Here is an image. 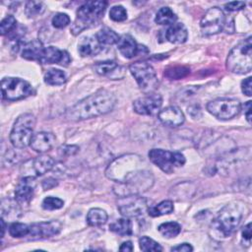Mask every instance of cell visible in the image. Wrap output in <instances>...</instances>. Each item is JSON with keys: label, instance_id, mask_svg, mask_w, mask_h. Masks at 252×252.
Returning a JSON list of instances; mask_svg holds the SVG:
<instances>
[{"label": "cell", "instance_id": "obj_1", "mask_svg": "<svg viewBox=\"0 0 252 252\" xmlns=\"http://www.w3.org/2000/svg\"><path fill=\"white\" fill-rule=\"evenodd\" d=\"M115 103L116 97L111 92L100 90L70 107L66 117L74 121L94 118L111 111Z\"/></svg>", "mask_w": 252, "mask_h": 252}, {"label": "cell", "instance_id": "obj_2", "mask_svg": "<svg viewBox=\"0 0 252 252\" xmlns=\"http://www.w3.org/2000/svg\"><path fill=\"white\" fill-rule=\"evenodd\" d=\"M144 159L134 154L123 155L113 159L105 169V175L116 183H124L145 168Z\"/></svg>", "mask_w": 252, "mask_h": 252}, {"label": "cell", "instance_id": "obj_3", "mask_svg": "<svg viewBox=\"0 0 252 252\" xmlns=\"http://www.w3.org/2000/svg\"><path fill=\"white\" fill-rule=\"evenodd\" d=\"M106 6V1H88L83 4L77 11L76 21L71 30L72 33L76 35L84 30L94 26L101 19Z\"/></svg>", "mask_w": 252, "mask_h": 252}, {"label": "cell", "instance_id": "obj_4", "mask_svg": "<svg viewBox=\"0 0 252 252\" xmlns=\"http://www.w3.org/2000/svg\"><path fill=\"white\" fill-rule=\"evenodd\" d=\"M252 37L240 41L227 55L226 68L235 74H247L252 69Z\"/></svg>", "mask_w": 252, "mask_h": 252}, {"label": "cell", "instance_id": "obj_5", "mask_svg": "<svg viewBox=\"0 0 252 252\" xmlns=\"http://www.w3.org/2000/svg\"><path fill=\"white\" fill-rule=\"evenodd\" d=\"M246 206L241 202H231L225 205L219 213L216 219V224L219 231L224 236H229L240 224L245 216Z\"/></svg>", "mask_w": 252, "mask_h": 252}, {"label": "cell", "instance_id": "obj_6", "mask_svg": "<svg viewBox=\"0 0 252 252\" xmlns=\"http://www.w3.org/2000/svg\"><path fill=\"white\" fill-rule=\"evenodd\" d=\"M35 126V117L32 113H23L15 121L10 133L11 144L18 149H24L31 144Z\"/></svg>", "mask_w": 252, "mask_h": 252}, {"label": "cell", "instance_id": "obj_7", "mask_svg": "<svg viewBox=\"0 0 252 252\" xmlns=\"http://www.w3.org/2000/svg\"><path fill=\"white\" fill-rule=\"evenodd\" d=\"M154 184V175L148 169H144L137 173L124 183H117L113 187L114 193L118 197L128 195H139L149 190Z\"/></svg>", "mask_w": 252, "mask_h": 252}, {"label": "cell", "instance_id": "obj_8", "mask_svg": "<svg viewBox=\"0 0 252 252\" xmlns=\"http://www.w3.org/2000/svg\"><path fill=\"white\" fill-rule=\"evenodd\" d=\"M129 71L136 80L140 90L152 94L158 86L157 73L152 65L145 61H137L129 66Z\"/></svg>", "mask_w": 252, "mask_h": 252}, {"label": "cell", "instance_id": "obj_9", "mask_svg": "<svg viewBox=\"0 0 252 252\" xmlns=\"http://www.w3.org/2000/svg\"><path fill=\"white\" fill-rule=\"evenodd\" d=\"M150 160L165 173H171L185 163V157L178 152L162 149H152L149 152Z\"/></svg>", "mask_w": 252, "mask_h": 252}, {"label": "cell", "instance_id": "obj_10", "mask_svg": "<svg viewBox=\"0 0 252 252\" xmlns=\"http://www.w3.org/2000/svg\"><path fill=\"white\" fill-rule=\"evenodd\" d=\"M2 96L7 100H19L26 98L32 94V88L27 81L15 78L5 77L1 81Z\"/></svg>", "mask_w": 252, "mask_h": 252}, {"label": "cell", "instance_id": "obj_11", "mask_svg": "<svg viewBox=\"0 0 252 252\" xmlns=\"http://www.w3.org/2000/svg\"><path fill=\"white\" fill-rule=\"evenodd\" d=\"M207 110L220 120H229L238 115L241 110V104L235 98H216L208 102Z\"/></svg>", "mask_w": 252, "mask_h": 252}, {"label": "cell", "instance_id": "obj_12", "mask_svg": "<svg viewBox=\"0 0 252 252\" xmlns=\"http://www.w3.org/2000/svg\"><path fill=\"white\" fill-rule=\"evenodd\" d=\"M117 209L125 218H139L148 211V204L142 196L128 195L118 198Z\"/></svg>", "mask_w": 252, "mask_h": 252}, {"label": "cell", "instance_id": "obj_13", "mask_svg": "<svg viewBox=\"0 0 252 252\" xmlns=\"http://www.w3.org/2000/svg\"><path fill=\"white\" fill-rule=\"evenodd\" d=\"M225 26V16L219 7H212L206 11L200 21L201 32L205 35H213L220 32Z\"/></svg>", "mask_w": 252, "mask_h": 252}, {"label": "cell", "instance_id": "obj_14", "mask_svg": "<svg viewBox=\"0 0 252 252\" xmlns=\"http://www.w3.org/2000/svg\"><path fill=\"white\" fill-rule=\"evenodd\" d=\"M162 98L157 94H148L133 102V109L140 115H155L159 112Z\"/></svg>", "mask_w": 252, "mask_h": 252}, {"label": "cell", "instance_id": "obj_15", "mask_svg": "<svg viewBox=\"0 0 252 252\" xmlns=\"http://www.w3.org/2000/svg\"><path fill=\"white\" fill-rule=\"evenodd\" d=\"M62 228V223L58 220L50 221H40L30 225L29 235L30 239L37 240L51 237L60 232Z\"/></svg>", "mask_w": 252, "mask_h": 252}, {"label": "cell", "instance_id": "obj_16", "mask_svg": "<svg viewBox=\"0 0 252 252\" xmlns=\"http://www.w3.org/2000/svg\"><path fill=\"white\" fill-rule=\"evenodd\" d=\"M28 166H25V171H29L26 176H40L44 173L50 171L55 164L54 159L49 156H39L33 159L29 160L26 163Z\"/></svg>", "mask_w": 252, "mask_h": 252}, {"label": "cell", "instance_id": "obj_17", "mask_svg": "<svg viewBox=\"0 0 252 252\" xmlns=\"http://www.w3.org/2000/svg\"><path fill=\"white\" fill-rule=\"evenodd\" d=\"M70 62L71 58L68 52L54 46L44 47L39 59L41 64H59L61 66H68Z\"/></svg>", "mask_w": 252, "mask_h": 252}, {"label": "cell", "instance_id": "obj_18", "mask_svg": "<svg viewBox=\"0 0 252 252\" xmlns=\"http://www.w3.org/2000/svg\"><path fill=\"white\" fill-rule=\"evenodd\" d=\"M35 181L33 176H24L15 189V200L18 204H28L34 192Z\"/></svg>", "mask_w": 252, "mask_h": 252}, {"label": "cell", "instance_id": "obj_19", "mask_svg": "<svg viewBox=\"0 0 252 252\" xmlns=\"http://www.w3.org/2000/svg\"><path fill=\"white\" fill-rule=\"evenodd\" d=\"M159 121L168 127H178L185 121V116L181 109L177 106L171 105L159 110L158 113Z\"/></svg>", "mask_w": 252, "mask_h": 252}, {"label": "cell", "instance_id": "obj_20", "mask_svg": "<svg viewBox=\"0 0 252 252\" xmlns=\"http://www.w3.org/2000/svg\"><path fill=\"white\" fill-rule=\"evenodd\" d=\"M56 141V137L49 132H37L33 134L31 141V148L37 153L50 151Z\"/></svg>", "mask_w": 252, "mask_h": 252}, {"label": "cell", "instance_id": "obj_21", "mask_svg": "<svg viewBox=\"0 0 252 252\" xmlns=\"http://www.w3.org/2000/svg\"><path fill=\"white\" fill-rule=\"evenodd\" d=\"M94 69L98 75L110 78L112 80L121 79L124 76V68L119 66L114 61L97 62L94 66Z\"/></svg>", "mask_w": 252, "mask_h": 252}, {"label": "cell", "instance_id": "obj_22", "mask_svg": "<svg viewBox=\"0 0 252 252\" xmlns=\"http://www.w3.org/2000/svg\"><path fill=\"white\" fill-rule=\"evenodd\" d=\"M117 48L120 53L126 58H133L140 50L135 38L130 34H123L119 37L117 42Z\"/></svg>", "mask_w": 252, "mask_h": 252}, {"label": "cell", "instance_id": "obj_23", "mask_svg": "<svg viewBox=\"0 0 252 252\" xmlns=\"http://www.w3.org/2000/svg\"><path fill=\"white\" fill-rule=\"evenodd\" d=\"M188 37L187 29L181 23H174L165 31V38L167 41L175 44H181L186 41Z\"/></svg>", "mask_w": 252, "mask_h": 252}, {"label": "cell", "instance_id": "obj_24", "mask_svg": "<svg viewBox=\"0 0 252 252\" xmlns=\"http://www.w3.org/2000/svg\"><path fill=\"white\" fill-rule=\"evenodd\" d=\"M101 50V44L94 36H86L81 39L78 45V51L81 56L89 57L97 54Z\"/></svg>", "mask_w": 252, "mask_h": 252}, {"label": "cell", "instance_id": "obj_25", "mask_svg": "<svg viewBox=\"0 0 252 252\" xmlns=\"http://www.w3.org/2000/svg\"><path fill=\"white\" fill-rule=\"evenodd\" d=\"M44 47L39 40H32L24 44L22 48V57L27 60L39 62Z\"/></svg>", "mask_w": 252, "mask_h": 252}, {"label": "cell", "instance_id": "obj_26", "mask_svg": "<svg viewBox=\"0 0 252 252\" xmlns=\"http://www.w3.org/2000/svg\"><path fill=\"white\" fill-rule=\"evenodd\" d=\"M107 219L106 212L100 208H93L87 215V222L91 226H100L106 222Z\"/></svg>", "mask_w": 252, "mask_h": 252}, {"label": "cell", "instance_id": "obj_27", "mask_svg": "<svg viewBox=\"0 0 252 252\" xmlns=\"http://www.w3.org/2000/svg\"><path fill=\"white\" fill-rule=\"evenodd\" d=\"M109 229L121 236L131 235L133 233L132 222L128 218L119 219L109 225Z\"/></svg>", "mask_w": 252, "mask_h": 252}, {"label": "cell", "instance_id": "obj_28", "mask_svg": "<svg viewBox=\"0 0 252 252\" xmlns=\"http://www.w3.org/2000/svg\"><path fill=\"white\" fill-rule=\"evenodd\" d=\"M95 37L101 45H112L118 42L120 36L113 30L105 27L97 32Z\"/></svg>", "mask_w": 252, "mask_h": 252}, {"label": "cell", "instance_id": "obj_29", "mask_svg": "<svg viewBox=\"0 0 252 252\" xmlns=\"http://www.w3.org/2000/svg\"><path fill=\"white\" fill-rule=\"evenodd\" d=\"M177 16L169 7L160 8L155 18V22L158 25H172L176 22Z\"/></svg>", "mask_w": 252, "mask_h": 252}, {"label": "cell", "instance_id": "obj_30", "mask_svg": "<svg viewBox=\"0 0 252 252\" xmlns=\"http://www.w3.org/2000/svg\"><path fill=\"white\" fill-rule=\"evenodd\" d=\"M66 80V74L59 69H49L44 74V82L50 86H61L65 84Z\"/></svg>", "mask_w": 252, "mask_h": 252}, {"label": "cell", "instance_id": "obj_31", "mask_svg": "<svg viewBox=\"0 0 252 252\" xmlns=\"http://www.w3.org/2000/svg\"><path fill=\"white\" fill-rule=\"evenodd\" d=\"M174 210L173 203L170 200H164L154 207L148 208V214L151 217H160L163 215L171 214Z\"/></svg>", "mask_w": 252, "mask_h": 252}, {"label": "cell", "instance_id": "obj_32", "mask_svg": "<svg viewBox=\"0 0 252 252\" xmlns=\"http://www.w3.org/2000/svg\"><path fill=\"white\" fill-rule=\"evenodd\" d=\"M158 230L161 235L166 238H173L177 236L181 231V226L176 221H167L158 225Z\"/></svg>", "mask_w": 252, "mask_h": 252}, {"label": "cell", "instance_id": "obj_33", "mask_svg": "<svg viewBox=\"0 0 252 252\" xmlns=\"http://www.w3.org/2000/svg\"><path fill=\"white\" fill-rule=\"evenodd\" d=\"M45 10V5L42 2L37 1H29L25 7V13L28 18H34L43 13Z\"/></svg>", "mask_w": 252, "mask_h": 252}, {"label": "cell", "instance_id": "obj_34", "mask_svg": "<svg viewBox=\"0 0 252 252\" xmlns=\"http://www.w3.org/2000/svg\"><path fill=\"white\" fill-rule=\"evenodd\" d=\"M30 232V225L22 222H13L9 226V233L15 238H22L28 236Z\"/></svg>", "mask_w": 252, "mask_h": 252}, {"label": "cell", "instance_id": "obj_35", "mask_svg": "<svg viewBox=\"0 0 252 252\" xmlns=\"http://www.w3.org/2000/svg\"><path fill=\"white\" fill-rule=\"evenodd\" d=\"M190 73V70L184 66L169 67L164 71V75L170 80H179L186 77Z\"/></svg>", "mask_w": 252, "mask_h": 252}, {"label": "cell", "instance_id": "obj_36", "mask_svg": "<svg viewBox=\"0 0 252 252\" xmlns=\"http://www.w3.org/2000/svg\"><path fill=\"white\" fill-rule=\"evenodd\" d=\"M139 246L142 251H161L162 247L154 239L148 236H142L139 239Z\"/></svg>", "mask_w": 252, "mask_h": 252}, {"label": "cell", "instance_id": "obj_37", "mask_svg": "<svg viewBox=\"0 0 252 252\" xmlns=\"http://www.w3.org/2000/svg\"><path fill=\"white\" fill-rule=\"evenodd\" d=\"M63 206H64L63 200H61L57 197H52V196H48V197L44 198L41 203V207L44 210H48V211L58 210V209L62 208Z\"/></svg>", "mask_w": 252, "mask_h": 252}, {"label": "cell", "instance_id": "obj_38", "mask_svg": "<svg viewBox=\"0 0 252 252\" xmlns=\"http://www.w3.org/2000/svg\"><path fill=\"white\" fill-rule=\"evenodd\" d=\"M109 18L114 22H124L127 19V11L123 6L115 5L109 11Z\"/></svg>", "mask_w": 252, "mask_h": 252}, {"label": "cell", "instance_id": "obj_39", "mask_svg": "<svg viewBox=\"0 0 252 252\" xmlns=\"http://www.w3.org/2000/svg\"><path fill=\"white\" fill-rule=\"evenodd\" d=\"M17 26V21L15 19L14 16L8 15L6 16L0 24V32L2 35H5L7 33H9L10 32L14 31L15 28Z\"/></svg>", "mask_w": 252, "mask_h": 252}, {"label": "cell", "instance_id": "obj_40", "mask_svg": "<svg viewBox=\"0 0 252 252\" xmlns=\"http://www.w3.org/2000/svg\"><path fill=\"white\" fill-rule=\"evenodd\" d=\"M51 24L56 29H63L70 24V18L65 13H57L53 16Z\"/></svg>", "mask_w": 252, "mask_h": 252}, {"label": "cell", "instance_id": "obj_41", "mask_svg": "<svg viewBox=\"0 0 252 252\" xmlns=\"http://www.w3.org/2000/svg\"><path fill=\"white\" fill-rule=\"evenodd\" d=\"M251 87H252L251 77H248L241 82V91L247 96H251Z\"/></svg>", "mask_w": 252, "mask_h": 252}, {"label": "cell", "instance_id": "obj_42", "mask_svg": "<svg viewBox=\"0 0 252 252\" xmlns=\"http://www.w3.org/2000/svg\"><path fill=\"white\" fill-rule=\"evenodd\" d=\"M225 9L228 11H238L241 10L245 7V3L241 1H233V2H228L224 5Z\"/></svg>", "mask_w": 252, "mask_h": 252}, {"label": "cell", "instance_id": "obj_43", "mask_svg": "<svg viewBox=\"0 0 252 252\" xmlns=\"http://www.w3.org/2000/svg\"><path fill=\"white\" fill-rule=\"evenodd\" d=\"M251 237H252V232H251V222L247 223L243 229H242V239L246 241L247 245L250 244L251 242Z\"/></svg>", "mask_w": 252, "mask_h": 252}, {"label": "cell", "instance_id": "obj_44", "mask_svg": "<svg viewBox=\"0 0 252 252\" xmlns=\"http://www.w3.org/2000/svg\"><path fill=\"white\" fill-rule=\"evenodd\" d=\"M170 250L177 251V252H189V251H193V247L189 243H181L176 246H173Z\"/></svg>", "mask_w": 252, "mask_h": 252}, {"label": "cell", "instance_id": "obj_45", "mask_svg": "<svg viewBox=\"0 0 252 252\" xmlns=\"http://www.w3.org/2000/svg\"><path fill=\"white\" fill-rule=\"evenodd\" d=\"M60 150L62 151V153H63L64 155H66V156H72V155H75V154L78 152L79 148H78L77 146H64V147H62Z\"/></svg>", "mask_w": 252, "mask_h": 252}, {"label": "cell", "instance_id": "obj_46", "mask_svg": "<svg viewBox=\"0 0 252 252\" xmlns=\"http://www.w3.org/2000/svg\"><path fill=\"white\" fill-rule=\"evenodd\" d=\"M57 185V182L55 179H52V178H48V179H45L43 180L42 182V187L44 188V190H48V189H51L52 187L56 186Z\"/></svg>", "mask_w": 252, "mask_h": 252}, {"label": "cell", "instance_id": "obj_47", "mask_svg": "<svg viewBox=\"0 0 252 252\" xmlns=\"http://www.w3.org/2000/svg\"><path fill=\"white\" fill-rule=\"evenodd\" d=\"M133 249H134V247H133V244L131 241L123 242L119 247L120 251H133Z\"/></svg>", "mask_w": 252, "mask_h": 252}, {"label": "cell", "instance_id": "obj_48", "mask_svg": "<svg viewBox=\"0 0 252 252\" xmlns=\"http://www.w3.org/2000/svg\"><path fill=\"white\" fill-rule=\"evenodd\" d=\"M246 110H245V117L248 123H251V101H247L246 103Z\"/></svg>", "mask_w": 252, "mask_h": 252}, {"label": "cell", "instance_id": "obj_49", "mask_svg": "<svg viewBox=\"0 0 252 252\" xmlns=\"http://www.w3.org/2000/svg\"><path fill=\"white\" fill-rule=\"evenodd\" d=\"M1 237L4 236V232H5V227H6V224H5V220L3 218H1Z\"/></svg>", "mask_w": 252, "mask_h": 252}]
</instances>
